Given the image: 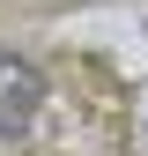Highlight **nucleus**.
Segmentation results:
<instances>
[{
  "label": "nucleus",
  "instance_id": "f257e3e1",
  "mask_svg": "<svg viewBox=\"0 0 148 156\" xmlns=\"http://www.w3.org/2000/svg\"><path fill=\"white\" fill-rule=\"evenodd\" d=\"M45 104H52L45 74H37L30 60H15V52H0V141L30 134L37 119H45Z\"/></svg>",
  "mask_w": 148,
  "mask_h": 156
}]
</instances>
